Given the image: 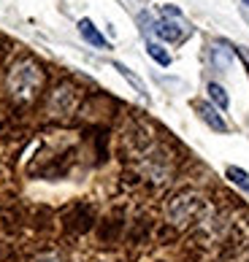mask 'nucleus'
I'll return each mask as SVG.
<instances>
[{
  "label": "nucleus",
  "instance_id": "423d86ee",
  "mask_svg": "<svg viewBox=\"0 0 249 262\" xmlns=\"http://www.w3.org/2000/svg\"><path fill=\"white\" fill-rule=\"evenodd\" d=\"M209 98H212V100H214V105H219V108H227V105H231V98H227L225 86H219L217 81L209 84Z\"/></svg>",
  "mask_w": 249,
  "mask_h": 262
},
{
  "label": "nucleus",
  "instance_id": "9b49d317",
  "mask_svg": "<svg viewBox=\"0 0 249 262\" xmlns=\"http://www.w3.org/2000/svg\"><path fill=\"white\" fill-rule=\"evenodd\" d=\"M244 3H246V6H249V0H244Z\"/></svg>",
  "mask_w": 249,
  "mask_h": 262
},
{
  "label": "nucleus",
  "instance_id": "7ed1b4c3",
  "mask_svg": "<svg viewBox=\"0 0 249 262\" xmlns=\"http://www.w3.org/2000/svg\"><path fill=\"white\" fill-rule=\"evenodd\" d=\"M198 114H200V119H203L212 130H217V133H227V122L222 119V116L217 114V108L214 105H209V103H200L198 105Z\"/></svg>",
  "mask_w": 249,
  "mask_h": 262
},
{
  "label": "nucleus",
  "instance_id": "9d476101",
  "mask_svg": "<svg viewBox=\"0 0 249 262\" xmlns=\"http://www.w3.org/2000/svg\"><path fill=\"white\" fill-rule=\"evenodd\" d=\"M160 11L165 14V16H174V19H181V11H179V8H174V6H162Z\"/></svg>",
  "mask_w": 249,
  "mask_h": 262
},
{
  "label": "nucleus",
  "instance_id": "20e7f679",
  "mask_svg": "<svg viewBox=\"0 0 249 262\" xmlns=\"http://www.w3.org/2000/svg\"><path fill=\"white\" fill-rule=\"evenodd\" d=\"M79 33H81V38H84L90 46H95V49H106V46H109L106 38L100 35V30L90 22V19H81V22H79Z\"/></svg>",
  "mask_w": 249,
  "mask_h": 262
},
{
  "label": "nucleus",
  "instance_id": "6e6552de",
  "mask_svg": "<svg viewBox=\"0 0 249 262\" xmlns=\"http://www.w3.org/2000/svg\"><path fill=\"white\" fill-rule=\"evenodd\" d=\"M147 54H149L155 62H160V65H171V54L162 49L160 43H155V41H149V43H147Z\"/></svg>",
  "mask_w": 249,
  "mask_h": 262
},
{
  "label": "nucleus",
  "instance_id": "f257e3e1",
  "mask_svg": "<svg viewBox=\"0 0 249 262\" xmlns=\"http://www.w3.org/2000/svg\"><path fill=\"white\" fill-rule=\"evenodd\" d=\"M41 84H44V73L33 60L16 62L11 68V73H8V90H11L16 100H30L41 90Z\"/></svg>",
  "mask_w": 249,
  "mask_h": 262
},
{
  "label": "nucleus",
  "instance_id": "1a4fd4ad",
  "mask_svg": "<svg viewBox=\"0 0 249 262\" xmlns=\"http://www.w3.org/2000/svg\"><path fill=\"white\" fill-rule=\"evenodd\" d=\"M114 68H117V71H119V73L125 76V79H128V81H130L133 86H136V92L147 95V86H143V81H141V79H136V76H133V73H130V71H128V68H125L122 62H114Z\"/></svg>",
  "mask_w": 249,
  "mask_h": 262
},
{
  "label": "nucleus",
  "instance_id": "39448f33",
  "mask_svg": "<svg viewBox=\"0 0 249 262\" xmlns=\"http://www.w3.org/2000/svg\"><path fill=\"white\" fill-rule=\"evenodd\" d=\"M155 33L162 38V41H171V43H176L184 38V30H181L179 25H171V22H157L155 25Z\"/></svg>",
  "mask_w": 249,
  "mask_h": 262
},
{
  "label": "nucleus",
  "instance_id": "f03ea898",
  "mask_svg": "<svg viewBox=\"0 0 249 262\" xmlns=\"http://www.w3.org/2000/svg\"><path fill=\"white\" fill-rule=\"evenodd\" d=\"M198 198L193 195H179L171 200V206H168V213H171V222H176V225H184V222L193 216V213L198 211Z\"/></svg>",
  "mask_w": 249,
  "mask_h": 262
},
{
  "label": "nucleus",
  "instance_id": "0eeeda50",
  "mask_svg": "<svg viewBox=\"0 0 249 262\" xmlns=\"http://www.w3.org/2000/svg\"><path fill=\"white\" fill-rule=\"evenodd\" d=\"M225 176L231 179L236 187H241L244 192H249V173H246V170H241V168H236V165H231V168L225 170Z\"/></svg>",
  "mask_w": 249,
  "mask_h": 262
}]
</instances>
